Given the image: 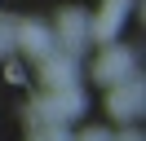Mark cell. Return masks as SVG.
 Returning a JSON list of instances; mask_svg holds the SVG:
<instances>
[{"instance_id":"3957f363","label":"cell","mask_w":146,"mask_h":141,"mask_svg":"<svg viewBox=\"0 0 146 141\" xmlns=\"http://www.w3.org/2000/svg\"><path fill=\"white\" fill-rule=\"evenodd\" d=\"M53 44H62V53H80L89 44V13L84 9H62L58 13V26H53Z\"/></svg>"},{"instance_id":"277c9868","label":"cell","mask_w":146,"mask_h":141,"mask_svg":"<svg viewBox=\"0 0 146 141\" xmlns=\"http://www.w3.org/2000/svg\"><path fill=\"white\" fill-rule=\"evenodd\" d=\"M93 75H98V84H119V79L133 75V53L124 49V44H106L102 49V57L93 62Z\"/></svg>"},{"instance_id":"ba28073f","label":"cell","mask_w":146,"mask_h":141,"mask_svg":"<svg viewBox=\"0 0 146 141\" xmlns=\"http://www.w3.org/2000/svg\"><path fill=\"white\" fill-rule=\"evenodd\" d=\"M36 141H75V137L66 132V123H40V128H36Z\"/></svg>"},{"instance_id":"5b68a950","label":"cell","mask_w":146,"mask_h":141,"mask_svg":"<svg viewBox=\"0 0 146 141\" xmlns=\"http://www.w3.org/2000/svg\"><path fill=\"white\" fill-rule=\"evenodd\" d=\"M13 49H22L27 57H49L53 53V31L44 22H13Z\"/></svg>"},{"instance_id":"30bf717a","label":"cell","mask_w":146,"mask_h":141,"mask_svg":"<svg viewBox=\"0 0 146 141\" xmlns=\"http://www.w3.org/2000/svg\"><path fill=\"white\" fill-rule=\"evenodd\" d=\"M75 141H111V132H102V128H89L84 137H75Z\"/></svg>"},{"instance_id":"8992f818","label":"cell","mask_w":146,"mask_h":141,"mask_svg":"<svg viewBox=\"0 0 146 141\" xmlns=\"http://www.w3.org/2000/svg\"><path fill=\"white\" fill-rule=\"evenodd\" d=\"M128 5L133 0H102V9L89 18V40H115V31L128 18Z\"/></svg>"},{"instance_id":"7a4b0ae2","label":"cell","mask_w":146,"mask_h":141,"mask_svg":"<svg viewBox=\"0 0 146 141\" xmlns=\"http://www.w3.org/2000/svg\"><path fill=\"white\" fill-rule=\"evenodd\" d=\"M142 101H146V88L142 79H119V84H111V97H106V110L115 115L119 123H133L137 115H142Z\"/></svg>"},{"instance_id":"52a82bcc","label":"cell","mask_w":146,"mask_h":141,"mask_svg":"<svg viewBox=\"0 0 146 141\" xmlns=\"http://www.w3.org/2000/svg\"><path fill=\"white\" fill-rule=\"evenodd\" d=\"M40 84L44 88H66L75 84V57L62 49H53L49 57H40Z\"/></svg>"},{"instance_id":"9c48e42d","label":"cell","mask_w":146,"mask_h":141,"mask_svg":"<svg viewBox=\"0 0 146 141\" xmlns=\"http://www.w3.org/2000/svg\"><path fill=\"white\" fill-rule=\"evenodd\" d=\"M9 49H13V22H5V18H0V57H5Z\"/></svg>"},{"instance_id":"6da1fadb","label":"cell","mask_w":146,"mask_h":141,"mask_svg":"<svg viewBox=\"0 0 146 141\" xmlns=\"http://www.w3.org/2000/svg\"><path fill=\"white\" fill-rule=\"evenodd\" d=\"M27 115H36V128L40 123H71V119H80L84 115V93H80V84H66V88H44V93L31 101V110Z\"/></svg>"}]
</instances>
